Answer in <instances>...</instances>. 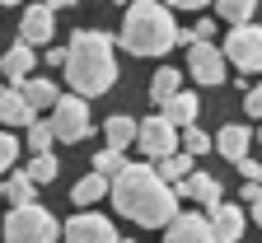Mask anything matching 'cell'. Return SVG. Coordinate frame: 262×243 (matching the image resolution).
Segmentation results:
<instances>
[{
  "mask_svg": "<svg viewBox=\"0 0 262 243\" xmlns=\"http://www.w3.org/2000/svg\"><path fill=\"white\" fill-rule=\"evenodd\" d=\"M108 196L117 206V215H126L131 225H141V229H164L173 215H178V192L173 183H164L155 164H126L117 178L108 183Z\"/></svg>",
  "mask_w": 262,
  "mask_h": 243,
  "instance_id": "1",
  "label": "cell"
},
{
  "mask_svg": "<svg viewBox=\"0 0 262 243\" xmlns=\"http://www.w3.org/2000/svg\"><path fill=\"white\" fill-rule=\"evenodd\" d=\"M61 71H66V84H71L75 94H84V98L108 94L117 84V42H113V33H103V28H80L75 38L66 42Z\"/></svg>",
  "mask_w": 262,
  "mask_h": 243,
  "instance_id": "2",
  "label": "cell"
},
{
  "mask_svg": "<svg viewBox=\"0 0 262 243\" xmlns=\"http://www.w3.org/2000/svg\"><path fill=\"white\" fill-rule=\"evenodd\" d=\"M122 33H117V47L131 52V56H164L178 38V24H173V10L164 0H131L122 5Z\"/></svg>",
  "mask_w": 262,
  "mask_h": 243,
  "instance_id": "3",
  "label": "cell"
},
{
  "mask_svg": "<svg viewBox=\"0 0 262 243\" xmlns=\"http://www.w3.org/2000/svg\"><path fill=\"white\" fill-rule=\"evenodd\" d=\"M0 234L5 243H56L61 238V220L38 201H24V206H10V215L0 220Z\"/></svg>",
  "mask_w": 262,
  "mask_h": 243,
  "instance_id": "4",
  "label": "cell"
},
{
  "mask_svg": "<svg viewBox=\"0 0 262 243\" xmlns=\"http://www.w3.org/2000/svg\"><path fill=\"white\" fill-rule=\"evenodd\" d=\"M52 136L56 141H66V145H80L84 136L94 131L89 126V98L84 94H56V103H52Z\"/></svg>",
  "mask_w": 262,
  "mask_h": 243,
  "instance_id": "5",
  "label": "cell"
},
{
  "mask_svg": "<svg viewBox=\"0 0 262 243\" xmlns=\"http://www.w3.org/2000/svg\"><path fill=\"white\" fill-rule=\"evenodd\" d=\"M225 61L234 65L239 75H257L262 71V28L248 19V24H229V33H225Z\"/></svg>",
  "mask_w": 262,
  "mask_h": 243,
  "instance_id": "6",
  "label": "cell"
},
{
  "mask_svg": "<svg viewBox=\"0 0 262 243\" xmlns=\"http://www.w3.org/2000/svg\"><path fill=\"white\" fill-rule=\"evenodd\" d=\"M136 145L145 159H164V154H173L178 150V126L164 117V113H155V117H145V122H136Z\"/></svg>",
  "mask_w": 262,
  "mask_h": 243,
  "instance_id": "7",
  "label": "cell"
},
{
  "mask_svg": "<svg viewBox=\"0 0 262 243\" xmlns=\"http://www.w3.org/2000/svg\"><path fill=\"white\" fill-rule=\"evenodd\" d=\"M56 243H117V229H113V220L108 215H98V211H84L80 215H71L61 225V238Z\"/></svg>",
  "mask_w": 262,
  "mask_h": 243,
  "instance_id": "8",
  "label": "cell"
},
{
  "mask_svg": "<svg viewBox=\"0 0 262 243\" xmlns=\"http://www.w3.org/2000/svg\"><path fill=\"white\" fill-rule=\"evenodd\" d=\"M225 71H229V61H225V52H220L211 38L187 47V75H192L196 84H225Z\"/></svg>",
  "mask_w": 262,
  "mask_h": 243,
  "instance_id": "9",
  "label": "cell"
},
{
  "mask_svg": "<svg viewBox=\"0 0 262 243\" xmlns=\"http://www.w3.org/2000/svg\"><path fill=\"white\" fill-rule=\"evenodd\" d=\"M164 243H220L211 220L196 215V211H178L169 225H164Z\"/></svg>",
  "mask_w": 262,
  "mask_h": 243,
  "instance_id": "10",
  "label": "cell"
},
{
  "mask_svg": "<svg viewBox=\"0 0 262 243\" xmlns=\"http://www.w3.org/2000/svg\"><path fill=\"white\" fill-rule=\"evenodd\" d=\"M19 38L24 42H33V47H47L52 38H56V10L47 5H28L24 10V19H19Z\"/></svg>",
  "mask_w": 262,
  "mask_h": 243,
  "instance_id": "11",
  "label": "cell"
},
{
  "mask_svg": "<svg viewBox=\"0 0 262 243\" xmlns=\"http://www.w3.org/2000/svg\"><path fill=\"white\" fill-rule=\"evenodd\" d=\"M206 220H211V229H215V238L220 243H239L244 238V211L234 201H215V206H206Z\"/></svg>",
  "mask_w": 262,
  "mask_h": 243,
  "instance_id": "12",
  "label": "cell"
},
{
  "mask_svg": "<svg viewBox=\"0 0 262 243\" xmlns=\"http://www.w3.org/2000/svg\"><path fill=\"white\" fill-rule=\"evenodd\" d=\"M33 65H38V52H33V42H24V38L0 52V75H5L10 84H19L24 75H33Z\"/></svg>",
  "mask_w": 262,
  "mask_h": 243,
  "instance_id": "13",
  "label": "cell"
},
{
  "mask_svg": "<svg viewBox=\"0 0 262 243\" xmlns=\"http://www.w3.org/2000/svg\"><path fill=\"white\" fill-rule=\"evenodd\" d=\"M248 145H253V126H244V122H225V126H220V136L211 141V150H220L229 164L244 159V154H248Z\"/></svg>",
  "mask_w": 262,
  "mask_h": 243,
  "instance_id": "14",
  "label": "cell"
},
{
  "mask_svg": "<svg viewBox=\"0 0 262 243\" xmlns=\"http://www.w3.org/2000/svg\"><path fill=\"white\" fill-rule=\"evenodd\" d=\"M178 201H202V206H215L220 201V183L211 178V173H187L183 183H173Z\"/></svg>",
  "mask_w": 262,
  "mask_h": 243,
  "instance_id": "15",
  "label": "cell"
},
{
  "mask_svg": "<svg viewBox=\"0 0 262 243\" xmlns=\"http://www.w3.org/2000/svg\"><path fill=\"white\" fill-rule=\"evenodd\" d=\"M159 108H164V117H169V122L183 131V126H192V122H196V113H202V98H196L192 89H178V94L164 98Z\"/></svg>",
  "mask_w": 262,
  "mask_h": 243,
  "instance_id": "16",
  "label": "cell"
},
{
  "mask_svg": "<svg viewBox=\"0 0 262 243\" xmlns=\"http://www.w3.org/2000/svg\"><path fill=\"white\" fill-rule=\"evenodd\" d=\"M33 117H38V113L28 108V98L19 94V84L14 89H0V126H28Z\"/></svg>",
  "mask_w": 262,
  "mask_h": 243,
  "instance_id": "17",
  "label": "cell"
},
{
  "mask_svg": "<svg viewBox=\"0 0 262 243\" xmlns=\"http://www.w3.org/2000/svg\"><path fill=\"white\" fill-rule=\"evenodd\" d=\"M19 94L28 98V108H33V113H42V108H52V103H56L61 89H56L52 80H33V75H24V80H19Z\"/></svg>",
  "mask_w": 262,
  "mask_h": 243,
  "instance_id": "18",
  "label": "cell"
},
{
  "mask_svg": "<svg viewBox=\"0 0 262 243\" xmlns=\"http://www.w3.org/2000/svg\"><path fill=\"white\" fill-rule=\"evenodd\" d=\"M103 141H108L113 150H126L131 141H136V117H126V113H113V117L103 122Z\"/></svg>",
  "mask_w": 262,
  "mask_h": 243,
  "instance_id": "19",
  "label": "cell"
},
{
  "mask_svg": "<svg viewBox=\"0 0 262 243\" xmlns=\"http://www.w3.org/2000/svg\"><path fill=\"white\" fill-rule=\"evenodd\" d=\"M150 164H155V173H159L164 183H183L187 173H192V154H187V150H173V154H164V159H150Z\"/></svg>",
  "mask_w": 262,
  "mask_h": 243,
  "instance_id": "20",
  "label": "cell"
},
{
  "mask_svg": "<svg viewBox=\"0 0 262 243\" xmlns=\"http://www.w3.org/2000/svg\"><path fill=\"white\" fill-rule=\"evenodd\" d=\"M108 196V178H103V173H84V178L71 187V201L75 206H94V201H103Z\"/></svg>",
  "mask_w": 262,
  "mask_h": 243,
  "instance_id": "21",
  "label": "cell"
},
{
  "mask_svg": "<svg viewBox=\"0 0 262 243\" xmlns=\"http://www.w3.org/2000/svg\"><path fill=\"white\" fill-rule=\"evenodd\" d=\"M5 201L10 206H24V201H38V183L28 178L24 168H14L10 178H5Z\"/></svg>",
  "mask_w": 262,
  "mask_h": 243,
  "instance_id": "22",
  "label": "cell"
},
{
  "mask_svg": "<svg viewBox=\"0 0 262 243\" xmlns=\"http://www.w3.org/2000/svg\"><path fill=\"white\" fill-rule=\"evenodd\" d=\"M24 173H28V178L38 183V187H47V183L56 178V173H61V164H56V154H52V150H38V154H33V159L24 164Z\"/></svg>",
  "mask_w": 262,
  "mask_h": 243,
  "instance_id": "23",
  "label": "cell"
},
{
  "mask_svg": "<svg viewBox=\"0 0 262 243\" xmlns=\"http://www.w3.org/2000/svg\"><path fill=\"white\" fill-rule=\"evenodd\" d=\"M178 89H183V71H173V65H159L155 80H150V98H155V103H164V98L178 94Z\"/></svg>",
  "mask_w": 262,
  "mask_h": 243,
  "instance_id": "24",
  "label": "cell"
},
{
  "mask_svg": "<svg viewBox=\"0 0 262 243\" xmlns=\"http://www.w3.org/2000/svg\"><path fill=\"white\" fill-rule=\"evenodd\" d=\"M178 150H187L192 159H202V154H211V136L192 122V126H183V131H178Z\"/></svg>",
  "mask_w": 262,
  "mask_h": 243,
  "instance_id": "25",
  "label": "cell"
},
{
  "mask_svg": "<svg viewBox=\"0 0 262 243\" xmlns=\"http://www.w3.org/2000/svg\"><path fill=\"white\" fill-rule=\"evenodd\" d=\"M253 10H257V0H215V14L225 24H248Z\"/></svg>",
  "mask_w": 262,
  "mask_h": 243,
  "instance_id": "26",
  "label": "cell"
},
{
  "mask_svg": "<svg viewBox=\"0 0 262 243\" xmlns=\"http://www.w3.org/2000/svg\"><path fill=\"white\" fill-rule=\"evenodd\" d=\"M122 168H126V154H122V150H113V145H103V150H98V154H94V173H103V178H108V183L117 178V173H122Z\"/></svg>",
  "mask_w": 262,
  "mask_h": 243,
  "instance_id": "27",
  "label": "cell"
},
{
  "mask_svg": "<svg viewBox=\"0 0 262 243\" xmlns=\"http://www.w3.org/2000/svg\"><path fill=\"white\" fill-rule=\"evenodd\" d=\"M24 141H28V150H33V154H38V150H52V145H56V136H52V126H47V122L33 117V122L24 126Z\"/></svg>",
  "mask_w": 262,
  "mask_h": 243,
  "instance_id": "28",
  "label": "cell"
},
{
  "mask_svg": "<svg viewBox=\"0 0 262 243\" xmlns=\"http://www.w3.org/2000/svg\"><path fill=\"white\" fill-rule=\"evenodd\" d=\"M14 159H19V141H14L10 131H0V173H10Z\"/></svg>",
  "mask_w": 262,
  "mask_h": 243,
  "instance_id": "29",
  "label": "cell"
},
{
  "mask_svg": "<svg viewBox=\"0 0 262 243\" xmlns=\"http://www.w3.org/2000/svg\"><path fill=\"white\" fill-rule=\"evenodd\" d=\"M244 201H248V215L262 229V183H244Z\"/></svg>",
  "mask_w": 262,
  "mask_h": 243,
  "instance_id": "30",
  "label": "cell"
},
{
  "mask_svg": "<svg viewBox=\"0 0 262 243\" xmlns=\"http://www.w3.org/2000/svg\"><path fill=\"white\" fill-rule=\"evenodd\" d=\"M244 108H248V117H257V122H262V84H248V94H244Z\"/></svg>",
  "mask_w": 262,
  "mask_h": 243,
  "instance_id": "31",
  "label": "cell"
},
{
  "mask_svg": "<svg viewBox=\"0 0 262 243\" xmlns=\"http://www.w3.org/2000/svg\"><path fill=\"white\" fill-rule=\"evenodd\" d=\"M234 164H239V173H244V183H262V164H257V159L244 154V159H234Z\"/></svg>",
  "mask_w": 262,
  "mask_h": 243,
  "instance_id": "32",
  "label": "cell"
},
{
  "mask_svg": "<svg viewBox=\"0 0 262 243\" xmlns=\"http://www.w3.org/2000/svg\"><path fill=\"white\" fill-rule=\"evenodd\" d=\"M192 33H196V42H206L211 33H215V19H196V24H192Z\"/></svg>",
  "mask_w": 262,
  "mask_h": 243,
  "instance_id": "33",
  "label": "cell"
},
{
  "mask_svg": "<svg viewBox=\"0 0 262 243\" xmlns=\"http://www.w3.org/2000/svg\"><path fill=\"white\" fill-rule=\"evenodd\" d=\"M164 5H169V10H206L211 0H164Z\"/></svg>",
  "mask_w": 262,
  "mask_h": 243,
  "instance_id": "34",
  "label": "cell"
},
{
  "mask_svg": "<svg viewBox=\"0 0 262 243\" xmlns=\"http://www.w3.org/2000/svg\"><path fill=\"white\" fill-rule=\"evenodd\" d=\"M42 61H47V65H61V61H66V47H52V42H47V52H42Z\"/></svg>",
  "mask_w": 262,
  "mask_h": 243,
  "instance_id": "35",
  "label": "cell"
},
{
  "mask_svg": "<svg viewBox=\"0 0 262 243\" xmlns=\"http://www.w3.org/2000/svg\"><path fill=\"white\" fill-rule=\"evenodd\" d=\"M52 10H71V5H80V0H47Z\"/></svg>",
  "mask_w": 262,
  "mask_h": 243,
  "instance_id": "36",
  "label": "cell"
},
{
  "mask_svg": "<svg viewBox=\"0 0 262 243\" xmlns=\"http://www.w3.org/2000/svg\"><path fill=\"white\" fill-rule=\"evenodd\" d=\"M0 5H24V0H0Z\"/></svg>",
  "mask_w": 262,
  "mask_h": 243,
  "instance_id": "37",
  "label": "cell"
},
{
  "mask_svg": "<svg viewBox=\"0 0 262 243\" xmlns=\"http://www.w3.org/2000/svg\"><path fill=\"white\" fill-rule=\"evenodd\" d=\"M117 243H136V238H122V234H117Z\"/></svg>",
  "mask_w": 262,
  "mask_h": 243,
  "instance_id": "38",
  "label": "cell"
},
{
  "mask_svg": "<svg viewBox=\"0 0 262 243\" xmlns=\"http://www.w3.org/2000/svg\"><path fill=\"white\" fill-rule=\"evenodd\" d=\"M113 5H131V0H113Z\"/></svg>",
  "mask_w": 262,
  "mask_h": 243,
  "instance_id": "39",
  "label": "cell"
},
{
  "mask_svg": "<svg viewBox=\"0 0 262 243\" xmlns=\"http://www.w3.org/2000/svg\"><path fill=\"white\" fill-rule=\"evenodd\" d=\"M0 201H5V183H0Z\"/></svg>",
  "mask_w": 262,
  "mask_h": 243,
  "instance_id": "40",
  "label": "cell"
},
{
  "mask_svg": "<svg viewBox=\"0 0 262 243\" xmlns=\"http://www.w3.org/2000/svg\"><path fill=\"white\" fill-rule=\"evenodd\" d=\"M253 136H257V141H262V126H257V131H253Z\"/></svg>",
  "mask_w": 262,
  "mask_h": 243,
  "instance_id": "41",
  "label": "cell"
}]
</instances>
